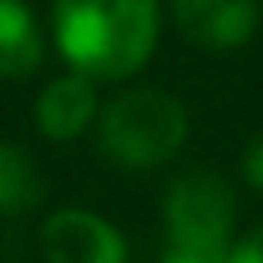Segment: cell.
Segmentation results:
<instances>
[{
    "label": "cell",
    "mask_w": 263,
    "mask_h": 263,
    "mask_svg": "<svg viewBox=\"0 0 263 263\" xmlns=\"http://www.w3.org/2000/svg\"><path fill=\"white\" fill-rule=\"evenodd\" d=\"M160 263H226V255H189V251H164Z\"/></svg>",
    "instance_id": "8fae6325"
},
{
    "label": "cell",
    "mask_w": 263,
    "mask_h": 263,
    "mask_svg": "<svg viewBox=\"0 0 263 263\" xmlns=\"http://www.w3.org/2000/svg\"><path fill=\"white\" fill-rule=\"evenodd\" d=\"M181 37L205 53H234L259 33V0H168Z\"/></svg>",
    "instance_id": "5b68a950"
},
{
    "label": "cell",
    "mask_w": 263,
    "mask_h": 263,
    "mask_svg": "<svg viewBox=\"0 0 263 263\" xmlns=\"http://www.w3.org/2000/svg\"><path fill=\"white\" fill-rule=\"evenodd\" d=\"M41 197H45V181L33 152L21 148L16 140H0V218H21L37 210Z\"/></svg>",
    "instance_id": "ba28073f"
},
{
    "label": "cell",
    "mask_w": 263,
    "mask_h": 263,
    "mask_svg": "<svg viewBox=\"0 0 263 263\" xmlns=\"http://www.w3.org/2000/svg\"><path fill=\"white\" fill-rule=\"evenodd\" d=\"M45 62V37L25 0H0V78H33Z\"/></svg>",
    "instance_id": "52a82bcc"
},
{
    "label": "cell",
    "mask_w": 263,
    "mask_h": 263,
    "mask_svg": "<svg viewBox=\"0 0 263 263\" xmlns=\"http://www.w3.org/2000/svg\"><path fill=\"white\" fill-rule=\"evenodd\" d=\"M45 263H127V238L115 222L86 205L53 210L37 230Z\"/></svg>",
    "instance_id": "277c9868"
},
{
    "label": "cell",
    "mask_w": 263,
    "mask_h": 263,
    "mask_svg": "<svg viewBox=\"0 0 263 263\" xmlns=\"http://www.w3.org/2000/svg\"><path fill=\"white\" fill-rule=\"evenodd\" d=\"M99 152L119 168H160L189 140V111L164 86H123L95 119Z\"/></svg>",
    "instance_id": "7a4b0ae2"
},
{
    "label": "cell",
    "mask_w": 263,
    "mask_h": 263,
    "mask_svg": "<svg viewBox=\"0 0 263 263\" xmlns=\"http://www.w3.org/2000/svg\"><path fill=\"white\" fill-rule=\"evenodd\" d=\"M226 263H263V226L251 230V234H242L238 242H230Z\"/></svg>",
    "instance_id": "30bf717a"
},
{
    "label": "cell",
    "mask_w": 263,
    "mask_h": 263,
    "mask_svg": "<svg viewBox=\"0 0 263 263\" xmlns=\"http://www.w3.org/2000/svg\"><path fill=\"white\" fill-rule=\"evenodd\" d=\"M242 181L263 197V132H255L242 148Z\"/></svg>",
    "instance_id": "9c48e42d"
},
{
    "label": "cell",
    "mask_w": 263,
    "mask_h": 263,
    "mask_svg": "<svg viewBox=\"0 0 263 263\" xmlns=\"http://www.w3.org/2000/svg\"><path fill=\"white\" fill-rule=\"evenodd\" d=\"M53 45L90 82L136 78L160 41V0H53Z\"/></svg>",
    "instance_id": "6da1fadb"
},
{
    "label": "cell",
    "mask_w": 263,
    "mask_h": 263,
    "mask_svg": "<svg viewBox=\"0 0 263 263\" xmlns=\"http://www.w3.org/2000/svg\"><path fill=\"white\" fill-rule=\"evenodd\" d=\"M234 189L214 168H185L168 181L160 197V222L168 251L189 255H226L234 234Z\"/></svg>",
    "instance_id": "3957f363"
},
{
    "label": "cell",
    "mask_w": 263,
    "mask_h": 263,
    "mask_svg": "<svg viewBox=\"0 0 263 263\" xmlns=\"http://www.w3.org/2000/svg\"><path fill=\"white\" fill-rule=\"evenodd\" d=\"M103 103H99V82L66 70L58 78H49L41 90H37V103H33V119H37V132L53 144H66V140H78L86 127H95Z\"/></svg>",
    "instance_id": "8992f818"
}]
</instances>
